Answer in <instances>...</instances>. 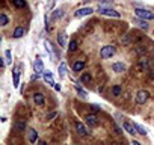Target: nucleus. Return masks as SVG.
I'll list each match as a JSON object with an SVG mask.
<instances>
[{"label": "nucleus", "mask_w": 154, "mask_h": 145, "mask_svg": "<svg viewBox=\"0 0 154 145\" xmlns=\"http://www.w3.org/2000/svg\"><path fill=\"white\" fill-rule=\"evenodd\" d=\"M139 68L141 70H150L151 68V61H141Z\"/></svg>", "instance_id": "nucleus-22"}, {"label": "nucleus", "mask_w": 154, "mask_h": 145, "mask_svg": "<svg viewBox=\"0 0 154 145\" xmlns=\"http://www.w3.org/2000/svg\"><path fill=\"white\" fill-rule=\"evenodd\" d=\"M58 71H59V76H60V79L63 77V76H65L67 74V63H60V65H59V68H58Z\"/></svg>", "instance_id": "nucleus-19"}, {"label": "nucleus", "mask_w": 154, "mask_h": 145, "mask_svg": "<svg viewBox=\"0 0 154 145\" xmlns=\"http://www.w3.org/2000/svg\"><path fill=\"white\" fill-rule=\"evenodd\" d=\"M60 17H63V11H62V9H58V11H54L51 20L54 21V20H58V18H60Z\"/></svg>", "instance_id": "nucleus-27"}, {"label": "nucleus", "mask_w": 154, "mask_h": 145, "mask_svg": "<svg viewBox=\"0 0 154 145\" xmlns=\"http://www.w3.org/2000/svg\"><path fill=\"white\" fill-rule=\"evenodd\" d=\"M0 24H2V26H6L8 24V17L5 14H0Z\"/></svg>", "instance_id": "nucleus-29"}, {"label": "nucleus", "mask_w": 154, "mask_h": 145, "mask_svg": "<svg viewBox=\"0 0 154 145\" xmlns=\"http://www.w3.org/2000/svg\"><path fill=\"white\" fill-rule=\"evenodd\" d=\"M33 101L38 104V106H42L44 101H45V98H44V95H42L41 92H38V94H35V95H33Z\"/></svg>", "instance_id": "nucleus-14"}, {"label": "nucleus", "mask_w": 154, "mask_h": 145, "mask_svg": "<svg viewBox=\"0 0 154 145\" xmlns=\"http://www.w3.org/2000/svg\"><path fill=\"white\" fill-rule=\"evenodd\" d=\"M121 92H122V88H121L120 85H115V86L112 88V94H113L115 97H118V95H121Z\"/></svg>", "instance_id": "nucleus-23"}, {"label": "nucleus", "mask_w": 154, "mask_h": 145, "mask_svg": "<svg viewBox=\"0 0 154 145\" xmlns=\"http://www.w3.org/2000/svg\"><path fill=\"white\" fill-rule=\"evenodd\" d=\"M21 70V67H14V86L15 88H18V85H20V71Z\"/></svg>", "instance_id": "nucleus-9"}, {"label": "nucleus", "mask_w": 154, "mask_h": 145, "mask_svg": "<svg viewBox=\"0 0 154 145\" xmlns=\"http://www.w3.org/2000/svg\"><path fill=\"white\" fill-rule=\"evenodd\" d=\"M53 88H54V89H56V91H60V85H59V83H56V85H54Z\"/></svg>", "instance_id": "nucleus-36"}, {"label": "nucleus", "mask_w": 154, "mask_h": 145, "mask_svg": "<svg viewBox=\"0 0 154 145\" xmlns=\"http://www.w3.org/2000/svg\"><path fill=\"white\" fill-rule=\"evenodd\" d=\"M42 77H44V80L47 82L49 85H51V86H54V85H56V83H54V80H53V74H51L50 71H44Z\"/></svg>", "instance_id": "nucleus-12"}, {"label": "nucleus", "mask_w": 154, "mask_h": 145, "mask_svg": "<svg viewBox=\"0 0 154 145\" xmlns=\"http://www.w3.org/2000/svg\"><path fill=\"white\" fill-rule=\"evenodd\" d=\"M133 125H134V129L138 130V134H142V136H145V134H147V130H145L141 124H133Z\"/></svg>", "instance_id": "nucleus-24"}, {"label": "nucleus", "mask_w": 154, "mask_h": 145, "mask_svg": "<svg viewBox=\"0 0 154 145\" xmlns=\"http://www.w3.org/2000/svg\"><path fill=\"white\" fill-rule=\"evenodd\" d=\"M29 141L32 144H35L36 141H38V133H36V130H33V129L29 130Z\"/></svg>", "instance_id": "nucleus-17"}, {"label": "nucleus", "mask_w": 154, "mask_h": 145, "mask_svg": "<svg viewBox=\"0 0 154 145\" xmlns=\"http://www.w3.org/2000/svg\"><path fill=\"white\" fill-rule=\"evenodd\" d=\"M98 12L103 14V15H107V17H113V18H120L121 17V14L116 12L115 9H112V8H98Z\"/></svg>", "instance_id": "nucleus-2"}, {"label": "nucleus", "mask_w": 154, "mask_h": 145, "mask_svg": "<svg viewBox=\"0 0 154 145\" xmlns=\"http://www.w3.org/2000/svg\"><path fill=\"white\" fill-rule=\"evenodd\" d=\"M44 45H45V50H47L50 59H51V61H56V54H54V49H53L51 42H50V41H44Z\"/></svg>", "instance_id": "nucleus-6"}, {"label": "nucleus", "mask_w": 154, "mask_h": 145, "mask_svg": "<svg viewBox=\"0 0 154 145\" xmlns=\"http://www.w3.org/2000/svg\"><path fill=\"white\" fill-rule=\"evenodd\" d=\"M23 35H24V29H23V27H17V29L14 30V35H12V36L18 39V38H21Z\"/></svg>", "instance_id": "nucleus-20"}, {"label": "nucleus", "mask_w": 154, "mask_h": 145, "mask_svg": "<svg viewBox=\"0 0 154 145\" xmlns=\"http://www.w3.org/2000/svg\"><path fill=\"white\" fill-rule=\"evenodd\" d=\"M76 130H77V133H79V134H82V136H88V134H89V130H88L86 127H85L83 124H82L80 121H77V122H76Z\"/></svg>", "instance_id": "nucleus-8"}, {"label": "nucleus", "mask_w": 154, "mask_h": 145, "mask_svg": "<svg viewBox=\"0 0 154 145\" xmlns=\"http://www.w3.org/2000/svg\"><path fill=\"white\" fill-rule=\"evenodd\" d=\"M38 145H47V144H45L44 141H39V142H38Z\"/></svg>", "instance_id": "nucleus-39"}, {"label": "nucleus", "mask_w": 154, "mask_h": 145, "mask_svg": "<svg viewBox=\"0 0 154 145\" xmlns=\"http://www.w3.org/2000/svg\"><path fill=\"white\" fill-rule=\"evenodd\" d=\"M56 116V112H51V113H49L47 115V121H50V120H53V118Z\"/></svg>", "instance_id": "nucleus-32"}, {"label": "nucleus", "mask_w": 154, "mask_h": 145, "mask_svg": "<svg viewBox=\"0 0 154 145\" xmlns=\"http://www.w3.org/2000/svg\"><path fill=\"white\" fill-rule=\"evenodd\" d=\"M15 129H17L18 132H24V130H26V122H24V121H17V122H15Z\"/></svg>", "instance_id": "nucleus-21"}, {"label": "nucleus", "mask_w": 154, "mask_h": 145, "mask_svg": "<svg viewBox=\"0 0 154 145\" xmlns=\"http://www.w3.org/2000/svg\"><path fill=\"white\" fill-rule=\"evenodd\" d=\"M122 125H124V129H125L127 132H129L130 134H138V130H136V129H134V125H133V124H130L129 121H124V122H122Z\"/></svg>", "instance_id": "nucleus-11"}, {"label": "nucleus", "mask_w": 154, "mask_h": 145, "mask_svg": "<svg viewBox=\"0 0 154 145\" xmlns=\"http://www.w3.org/2000/svg\"><path fill=\"white\" fill-rule=\"evenodd\" d=\"M74 86H76V89H77V92H79V95L82 97V98H86L88 97V92H86V91L83 89V88H82L79 83H77V82H76V83H74Z\"/></svg>", "instance_id": "nucleus-16"}, {"label": "nucleus", "mask_w": 154, "mask_h": 145, "mask_svg": "<svg viewBox=\"0 0 154 145\" xmlns=\"http://www.w3.org/2000/svg\"><path fill=\"white\" fill-rule=\"evenodd\" d=\"M133 145H142L141 142H138V141H133Z\"/></svg>", "instance_id": "nucleus-38"}, {"label": "nucleus", "mask_w": 154, "mask_h": 145, "mask_svg": "<svg viewBox=\"0 0 154 145\" xmlns=\"http://www.w3.org/2000/svg\"><path fill=\"white\" fill-rule=\"evenodd\" d=\"M101 58L103 59H109V58H112L113 54H115V47L113 45H106V47H103L101 49Z\"/></svg>", "instance_id": "nucleus-3"}, {"label": "nucleus", "mask_w": 154, "mask_h": 145, "mask_svg": "<svg viewBox=\"0 0 154 145\" xmlns=\"http://www.w3.org/2000/svg\"><path fill=\"white\" fill-rule=\"evenodd\" d=\"M85 68V61H77L74 65H72V70L74 71H82Z\"/></svg>", "instance_id": "nucleus-18"}, {"label": "nucleus", "mask_w": 154, "mask_h": 145, "mask_svg": "<svg viewBox=\"0 0 154 145\" xmlns=\"http://www.w3.org/2000/svg\"><path fill=\"white\" fill-rule=\"evenodd\" d=\"M91 80L92 79H91V76L88 74V72H83V74L80 76V82H83V83H89Z\"/></svg>", "instance_id": "nucleus-25"}, {"label": "nucleus", "mask_w": 154, "mask_h": 145, "mask_svg": "<svg viewBox=\"0 0 154 145\" xmlns=\"http://www.w3.org/2000/svg\"><path fill=\"white\" fill-rule=\"evenodd\" d=\"M33 70L36 74H44V65H42V61L39 58H36L33 62Z\"/></svg>", "instance_id": "nucleus-5"}, {"label": "nucleus", "mask_w": 154, "mask_h": 145, "mask_svg": "<svg viewBox=\"0 0 154 145\" xmlns=\"http://www.w3.org/2000/svg\"><path fill=\"white\" fill-rule=\"evenodd\" d=\"M58 42L60 44V47H63V45H65V35H63V33L58 36Z\"/></svg>", "instance_id": "nucleus-30"}, {"label": "nucleus", "mask_w": 154, "mask_h": 145, "mask_svg": "<svg viewBox=\"0 0 154 145\" xmlns=\"http://www.w3.org/2000/svg\"><path fill=\"white\" fill-rule=\"evenodd\" d=\"M85 121H86V124L91 125V127H95V125L98 124V120H97L95 115H86V116H85Z\"/></svg>", "instance_id": "nucleus-10"}, {"label": "nucleus", "mask_w": 154, "mask_h": 145, "mask_svg": "<svg viewBox=\"0 0 154 145\" xmlns=\"http://www.w3.org/2000/svg\"><path fill=\"white\" fill-rule=\"evenodd\" d=\"M133 23H136V24H138V26L141 27V29H145V30L148 29V23L145 21V20H141V18H134Z\"/></svg>", "instance_id": "nucleus-15"}, {"label": "nucleus", "mask_w": 154, "mask_h": 145, "mask_svg": "<svg viewBox=\"0 0 154 145\" xmlns=\"http://www.w3.org/2000/svg\"><path fill=\"white\" fill-rule=\"evenodd\" d=\"M134 14L138 18H141V20H154V12L148 11V9H142V8H136L134 9Z\"/></svg>", "instance_id": "nucleus-1"}, {"label": "nucleus", "mask_w": 154, "mask_h": 145, "mask_svg": "<svg viewBox=\"0 0 154 145\" xmlns=\"http://www.w3.org/2000/svg\"><path fill=\"white\" fill-rule=\"evenodd\" d=\"M125 68H127V67L124 65V63H121V62H115L113 65H112V70H113L115 72H124Z\"/></svg>", "instance_id": "nucleus-13"}, {"label": "nucleus", "mask_w": 154, "mask_h": 145, "mask_svg": "<svg viewBox=\"0 0 154 145\" xmlns=\"http://www.w3.org/2000/svg\"><path fill=\"white\" fill-rule=\"evenodd\" d=\"M12 3L15 8H24L26 6V0H12Z\"/></svg>", "instance_id": "nucleus-26"}, {"label": "nucleus", "mask_w": 154, "mask_h": 145, "mask_svg": "<svg viewBox=\"0 0 154 145\" xmlns=\"http://www.w3.org/2000/svg\"><path fill=\"white\" fill-rule=\"evenodd\" d=\"M77 45H79V44H77V41H76V39H72V41L68 44V50H70V51L77 50Z\"/></svg>", "instance_id": "nucleus-28"}, {"label": "nucleus", "mask_w": 154, "mask_h": 145, "mask_svg": "<svg viewBox=\"0 0 154 145\" xmlns=\"http://www.w3.org/2000/svg\"><path fill=\"white\" fill-rule=\"evenodd\" d=\"M54 3H56V0H50V2L47 3V8H49V9H51V8L54 6Z\"/></svg>", "instance_id": "nucleus-33"}, {"label": "nucleus", "mask_w": 154, "mask_h": 145, "mask_svg": "<svg viewBox=\"0 0 154 145\" xmlns=\"http://www.w3.org/2000/svg\"><path fill=\"white\" fill-rule=\"evenodd\" d=\"M150 97V92L148 91H145V89H141L138 94H136V103H139V104H143L145 101L148 100Z\"/></svg>", "instance_id": "nucleus-4"}, {"label": "nucleus", "mask_w": 154, "mask_h": 145, "mask_svg": "<svg viewBox=\"0 0 154 145\" xmlns=\"http://www.w3.org/2000/svg\"><path fill=\"white\" fill-rule=\"evenodd\" d=\"M91 109H92L94 112H98V111H100V106H97V104H91Z\"/></svg>", "instance_id": "nucleus-34"}, {"label": "nucleus", "mask_w": 154, "mask_h": 145, "mask_svg": "<svg viewBox=\"0 0 154 145\" xmlns=\"http://www.w3.org/2000/svg\"><path fill=\"white\" fill-rule=\"evenodd\" d=\"M5 56H6V61H5L6 63H11L12 62V56H11V51H9V50L5 51Z\"/></svg>", "instance_id": "nucleus-31"}, {"label": "nucleus", "mask_w": 154, "mask_h": 145, "mask_svg": "<svg viewBox=\"0 0 154 145\" xmlns=\"http://www.w3.org/2000/svg\"><path fill=\"white\" fill-rule=\"evenodd\" d=\"M115 130H116L118 133H122V130H121V129H120V127H118V125H115Z\"/></svg>", "instance_id": "nucleus-37"}, {"label": "nucleus", "mask_w": 154, "mask_h": 145, "mask_svg": "<svg viewBox=\"0 0 154 145\" xmlns=\"http://www.w3.org/2000/svg\"><path fill=\"white\" fill-rule=\"evenodd\" d=\"M100 3H101V5H103V3H107V5H110V3H112V0H100Z\"/></svg>", "instance_id": "nucleus-35"}, {"label": "nucleus", "mask_w": 154, "mask_h": 145, "mask_svg": "<svg viewBox=\"0 0 154 145\" xmlns=\"http://www.w3.org/2000/svg\"><path fill=\"white\" fill-rule=\"evenodd\" d=\"M92 12H94L92 8H82V9H79V11L74 12V15L76 17H85V15H91Z\"/></svg>", "instance_id": "nucleus-7"}]
</instances>
